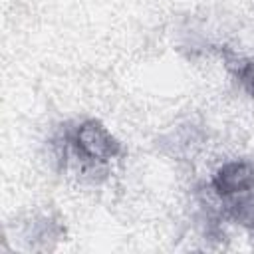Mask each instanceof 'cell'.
<instances>
[{"instance_id":"cell-2","label":"cell","mask_w":254,"mask_h":254,"mask_svg":"<svg viewBox=\"0 0 254 254\" xmlns=\"http://www.w3.org/2000/svg\"><path fill=\"white\" fill-rule=\"evenodd\" d=\"M212 190L220 200H226L232 206L244 204L254 190V165L246 161L224 163L212 177Z\"/></svg>"},{"instance_id":"cell-1","label":"cell","mask_w":254,"mask_h":254,"mask_svg":"<svg viewBox=\"0 0 254 254\" xmlns=\"http://www.w3.org/2000/svg\"><path fill=\"white\" fill-rule=\"evenodd\" d=\"M69 145L77 161L87 165H105L119 155V143L97 121L79 123L69 135Z\"/></svg>"}]
</instances>
